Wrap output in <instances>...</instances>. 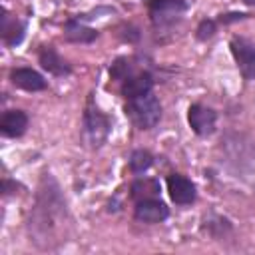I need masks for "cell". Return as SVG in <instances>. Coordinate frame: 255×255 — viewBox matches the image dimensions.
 Listing matches in <instances>:
<instances>
[{"label":"cell","instance_id":"6da1fadb","mask_svg":"<svg viewBox=\"0 0 255 255\" xmlns=\"http://www.w3.org/2000/svg\"><path fill=\"white\" fill-rule=\"evenodd\" d=\"M62 219H66V201L60 195L56 181L50 175H44L36 207L30 213V237H34L42 249H50L52 241H58L54 239V233L62 225Z\"/></svg>","mask_w":255,"mask_h":255},{"label":"cell","instance_id":"7a4b0ae2","mask_svg":"<svg viewBox=\"0 0 255 255\" xmlns=\"http://www.w3.org/2000/svg\"><path fill=\"white\" fill-rule=\"evenodd\" d=\"M112 133V118L104 114L92 98H88V104L82 114V135L90 149H100Z\"/></svg>","mask_w":255,"mask_h":255},{"label":"cell","instance_id":"3957f363","mask_svg":"<svg viewBox=\"0 0 255 255\" xmlns=\"http://www.w3.org/2000/svg\"><path fill=\"white\" fill-rule=\"evenodd\" d=\"M124 112L129 118V122L141 131L153 129L161 120V104L157 96H153V92L133 100H126Z\"/></svg>","mask_w":255,"mask_h":255},{"label":"cell","instance_id":"277c9868","mask_svg":"<svg viewBox=\"0 0 255 255\" xmlns=\"http://www.w3.org/2000/svg\"><path fill=\"white\" fill-rule=\"evenodd\" d=\"M189 4L185 0H147V14L155 28H167L175 24Z\"/></svg>","mask_w":255,"mask_h":255},{"label":"cell","instance_id":"5b68a950","mask_svg":"<svg viewBox=\"0 0 255 255\" xmlns=\"http://www.w3.org/2000/svg\"><path fill=\"white\" fill-rule=\"evenodd\" d=\"M229 50L243 80H255V42L245 36H233L229 40Z\"/></svg>","mask_w":255,"mask_h":255},{"label":"cell","instance_id":"8992f818","mask_svg":"<svg viewBox=\"0 0 255 255\" xmlns=\"http://www.w3.org/2000/svg\"><path fill=\"white\" fill-rule=\"evenodd\" d=\"M187 124L199 137H209L217 128V112L203 104H191L187 108Z\"/></svg>","mask_w":255,"mask_h":255},{"label":"cell","instance_id":"52a82bcc","mask_svg":"<svg viewBox=\"0 0 255 255\" xmlns=\"http://www.w3.org/2000/svg\"><path fill=\"white\" fill-rule=\"evenodd\" d=\"M165 187H167L169 199L175 205L185 207V205L195 203V199H197V187H195V183L189 177L181 175V173H169L165 177Z\"/></svg>","mask_w":255,"mask_h":255},{"label":"cell","instance_id":"ba28073f","mask_svg":"<svg viewBox=\"0 0 255 255\" xmlns=\"http://www.w3.org/2000/svg\"><path fill=\"white\" fill-rule=\"evenodd\" d=\"M169 217V207L157 199V197H147V199H139L135 201L133 207V219L139 223H147V225H155L161 223Z\"/></svg>","mask_w":255,"mask_h":255},{"label":"cell","instance_id":"9c48e42d","mask_svg":"<svg viewBox=\"0 0 255 255\" xmlns=\"http://www.w3.org/2000/svg\"><path fill=\"white\" fill-rule=\"evenodd\" d=\"M153 90V76L145 70L141 72H133L129 74L126 80H122V96L126 100H133V98H139V96H145Z\"/></svg>","mask_w":255,"mask_h":255},{"label":"cell","instance_id":"30bf717a","mask_svg":"<svg viewBox=\"0 0 255 255\" xmlns=\"http://www.w3.org/2000/svg\"><path fill=\"white\" fill-rule=\"evenodd\" d=\"M10 84L24 92H42L48 88L44 76L32 68H14L10 72Z\"/></svg>","mask_w":255,"mask_h":255},{"label":"cell","instance_id":"8fae6325","mask_svg":"<svg viewBox=\"0 0 255 255\" xmlns=\"http://www.w3.org/2000/svg\"><path fill=\"white\" fill-rule=\"evenodd\" d=\"M38 62L48 74H52L56 78H64V76L72 74V66L58 54V50L54 46H42L38 52Z\"/></svg>","mask_w":255,"mask_h":255},{"label":"cell","instance_id":"7c38bea8","mask_svg":"<svg viewBox=\"0 0 255 255\" xmlns=\"http://www.w3.org/2000/svg\"><path fill=\"white\" fill-rule=\"evenodd\" d=\"M28 114L24 110H8L0 118V133L4 137H22L28 129Z\"/></svg>","mask_w":255,"mask_h":255},{"label":"cell","instance_id":"4fadbf2b","mask_svg":"<svg viewBox=\"0 0 255 255\" xmlns=\"http://www.w3.org/2000/svg\"><path fill=\"white\" fill-rule=\"evenodd\" d=\"M0 32H2V42L8 48L18 46L24 40V32H26V24L22 20H18L16 16L8 14L6 8H2V24H0Z\"/></svg>","mask_w":255,"mask_h":255},{"label":"cell","instance_id":"5bb4252c","mask_svg":"<svg viewBox=\"0 0 255 255\" xmlns=\"http://www.w3.org/2000/svg\"><path fill=\"white\" fill-rule=\"evenodd\" d=\"M64 38L74 44H92L98 38V30L80 22V18H70L64 24Z\"/></svg>","mask_w":255,"mask_h":255},{"label":"cell","instance_id":"9a60e30c","mask_svg":"<svg viewBox=\"0 0 255 255\" xmlns=\"http://www.w3.org/2000/svg\"><path fill=\"white\" fill-rule=\"evenodd\" d=\"M159 193V181L153 177H137L131 181L129 185V197L139 201V199H147V197H155Z\"/></svg>","mask_w":255,"mask_h":255},{"label":"cell","instance_id":"2e32d148","mask_svg":"<svg viewBox=\"0 0 255 255\" xmlns=\"http://www.w3.org/2000/svg\"><path fill=\"white\" fill-rule=\"evenodd\" d=\"M128 165H129V171L135 175L145 173L153 165V155L147 149H133L129 159H128Z\"/></svg>","mask_w":255,"mask_h":255},{"label":"cell","instance_id":"e0dca14e","mask_svg":"<svg viewBox=\"0 0 255 255\" xmlns=\"http://www.w3.org/2000/svg\"><path fill=\"white\" fill-rule=\"evenodd\" d=\"M217 28H219V22L215 18H203L195 28V38L199 42H207L217 34Z\"/></svg>","mask_w":255,"mask_h":255},{"label":"cell","instance_id":"ac0fdd59","mask_svg":"<svg viewBox=\"0 0 255 255\" xmlns=\"http://www.w3.org/2000/svg\"><path fill=\"white\" fill-rule=\"evenodd\" d=\"M129 74H133V68H131V62L128 58H118L112 66H110V78L112 80H126Z\"/></svg>","mask_w":255,"mask_h":255},{"label":"cell","instance_id":"d6986e66","mask_svg":"<svg viewBox=\"0 0 255 255\" xmlns=\"http://www.w3.org/2000/svg\"><path fill=\"white\" fill-rule=\"evenodd\" d=\"M205 229L213 235V237H221L225 235V231H231V221L225 219V217H219V215H213L209 219H205Z\"/></svg>","mask_w":255,"mask_h":255},{"label":"cell","instance_id":"ffe728a7","mask_svg":"<svg viewBox=\"0 0 255 255\" xmlns=\"http://www.w3.org/2000/svg\"><path fill=\"white\" fill-rule=\"evenodd\" d=\"M251 14L247 12H227V14H219V18H215L219 24H233V22H239V20H247Z\"/></svg>","mask_w":255,"mask_h":255},{"label":"cell","instance_id":"44dd1931","mask_svg":"<svg viewBox=\"0 0 255 255\" xmlns=\"http://www.w3.org/2000/svg\"><path fill=\"white\" fill-rule=\"evenodd\" d=\"M245 6H255V0H241Z\"/></svg>","mask_w":255,"mask_h":255}]
</instances>
